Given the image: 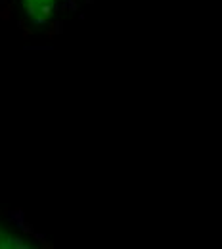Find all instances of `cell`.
<instances>
[{"instance_id":"6da1fadb","label":"cell","mask_w":222,"mask_h":249,"mask_svg":"<svg viewBox=\"0 0 222 249\" xmlns=\"http://www.w3.org/2000/svg\"><path fill=\"white\" fill-rule=\"evenodd\" d=\"M21 2L29 17H33L35 21H44L56 8L58 0H21Z\"/></svg>"},{"instance_id":"7a4b0ae2","label":"cell","mask_w":222,"mask_h":249,"mask_svg":"<svg viewBox=\"0 0 222 249\" xmlns=\"http://www.w3.org/2000/svg\"><path fill=\"white\" fill-rule=\"evenodd\" d=\"M0 247H23V243H21V240H17V238L10 236L8 232L0 230Z\"/></svg>"}]
</instances>
